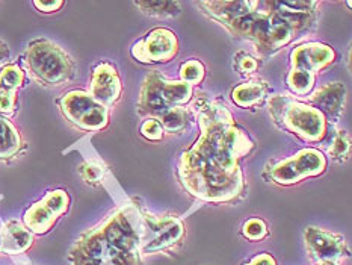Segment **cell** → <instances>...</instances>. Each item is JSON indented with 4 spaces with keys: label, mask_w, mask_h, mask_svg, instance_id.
<instances>
[{
    "label": "cell",
    "mask_w": 352,
    "mask_h": 265,
    "mask_svg": "<svg viewBox=\"0 0 352 265\" xmlns=\"http://www.w3.org/2000/svg\"><path fill=\"white\" fill-rule=\"evenodd\" d=\"M195 109L201 135L180 158V180L204 202H232L245 188L239 161L251 151L252 141L223 103L201 98Z\"/></svg>",
    "instance_id": "6da1fadb"
},
{
    "label": "cell",
    "mask_w": 352,
    "mask_h": 265,
    "mask_svg": "<svg viewBox=\"0 0 352 265\" xmlns=\"http://www.w3.org/2000/svg\"><path fill=\"white\" fill-rule=\"evenodd\" d=\"M144 238V214L126 204L83 233L70 250L73 265H140Z\"/></svg>",
    "instance_id": "7a4b0ae2"
},
{
    "label": "cell",
    "mask_w": 352,
    "mask_h": 265,
    "mask_svg": "<svg viewBox=\"0 0 352 265\" xmlns=\"http://www.w3.org/2000/svg\"><path fill=\"white\" fill-rule=\"evenodd\" d=\"M267 108L275 123L304 141H320L327 134V118L315 106L298 102L290 96H274L267 102Z\"/></svg>",
    "instance_id": "3957f363"
},
{
    "label": "cell",
    "mask_w": 352,
    "mask_h": 265,
    "mask_svg": "<svg viewBox=\"0 0 352 265\" xmlns=\"http://www.w3.org/2000/svg\"><path fill=\"white\" fill-rule=\"evenodd\" d=\"M226 28L234 36L247 38L257 45V49L270 55L292 40V29L285 21L275 17L270 11H251L227 23Z\"/></svg>",
    "instance_id": "277c9868"
},
{
    "label": "cell",
    "mask_w": 352,
    "mask_h": 265,
    "mask_svg": "<svg viewBox=\"0 0 352 265\" xmlns=\"http://www.w3.org/2000/svg\"><path fill=\"white\" fill-rule=\"evenodd\" d=\"M25 63L34 78L45 87H59L74 78V63L68 53L49 40L28 45Z\"/></svg>",
    "instance_id": "5b68a950"
},
{
    "label": "cell",
    "mask_w": 352,
    "mask_h": 265,
    "mask_svg": "<svg viewBox=\"0 0 352 265\" xmlns=\"http://www.w3.org/2000/svg\"><path fill=\"white\" fill-rule=\"evenodd\" d=\"M190 97L192 85L182 81H170L159 72H153L142 83L138 108L142 114L159 118L166 111L188 103Z\"/></svg>",
    "instance_id": "8992f818"
},
{
    "label": "cell",
    "mask_w": 352,
    "mask_h": 265,
    "mask_svg": "<svg viewBox=\"0 0 352 265\" xmlns=\"http://www.w3.org/2000/svg\"><path fill=\"white\" fill-rule=\"evenodd\" d=\"M59 106L65 118L83 131H100L108 125V108L94 100L87 91H70L60 98Z\"/></svg>",
    "instance_id": "52a82bcc"
},
{
    "label": "cell",
    "mask_w": 352,
    "mask_h": 265,
    "mask_svg": "<svg viewBox=\"0 0 352 265\" xmlns=\"http://www.w3.org/2000/svg\"><path fill=\"white\" fill-rule=\"evenodd\" d=\"M327 169V159L316 149H304L296 155L283 159L271 169V179L275 184L292 185L305 178L319 176Z\"/></svg>",
    "instance_id": "ba28073f"
},
{
    "label": "cell",
    "mask_w": 352,
    "mask_h": 265,
    "mask_svg": "<svg viewBox=\"0 0 352 265\" xmlns=\"http://www.w3.org/2000/svg\"><path fill=\"white\" fill-rule=\"evenodd\" d=\"M70 206V197L64 189H55L45 194L40 202L34 203L25 214V226L29 232L45 233L52 229L56 220L65 214Z\"/></svg>",
    "instance_id": "9c48e42d"
},
{
    "label": "cell",
    "mask_w": 352,
    "mask_h": 265,
    "mask_svg": "<svg viewBox=\"0 0 352 265\" xmlns=\"http://www.w3.org/2000/svg\"><path fill=\"white\" fill-rule=\"evenodd\" d=\"M179 52L177 36L170 29L157 28L132 47V55L140 63H168Z\"/></svg>",
    "instance_id": "30bf717a"
},
{
    "label": "cell",
    "mask_w": 352,
    "mask_h": 265,
    "mask_svg": "<svg viewBox=\"0 0 352 265\" xmlns=\"http://www.w3.org/2000/svg\"><path fill=\"white\" fill-rule=\"evenodd\" d=\"M185 232L179 218H153L144 215V238L141 253H156L174 246Z\"/></svg>",
    "instance_id": "8fae6325"
},
{
    "label": "cell",
    "mask_w": 352,
    "mask_h": 265,
    "mask_svg": "<svg viewBox=\"0 0 352 265\" xmlns=\"http://www.w3.org/2000/svg\"><path fill=\"white\" fill-rule=\"evenodd\" d=\"M122 91V83L118 76L117 68L112 64L102 63L98 64L94 72L93 78H91V87L89 94L91 97L97 100L104 108H109L116 103Z\"/></svg>",
    "instance_id": "7c38bea8"
},
{
    "label": "cell",
    "mask_w": 352,
    "mask_h": 265,
    "mask_svg": "<svg viewBox=\"0 0 352 265\" xmlns=\"http://www.w3.org/2000/svg\"><path fill=\"white\" fill-rule=\"evenodd\" d=\"M304 238L310 255L322 262L336 261L346 255L345 240L336 233L319 229V227H307Z\"/></svg>",
    "instance_id": "4fadbf2b"
},
{
    "label": "cell",
    "mask_w": 352,
    "mask_h": 265,
    "mask_svg": "<svg viewBox=\"0 0 352 265\" xmlns=\"http://www.w3.org/2000/svg\"><path fill=\"white\" fill-rule=\"evenodd\" d=\"M270 6L275 17L285 21L286 25L292 29V32L296 30L307 29L315 21V12L318 2H300V0H285V2H267L265 3Z\"/></svg>",
    "instance_id": "5bb4252c"
},
{
    "label": "cell",
    "mask_w": 352,
    "mask_h": 265,
    "mask_svg": "<svg viewBox=\"0 0 352 265\" xmlns=\"http://www.w3.org/2000/svg\"><path fill=\"white\" fill-rule=\"evenodd\" d=\"M336 58L334 50L330 45L322 43H307L298 47L290 55L292 70H301L311 74L324 70Z\"/></svg>",
    "instance_id": "9a60e30c"
},
{
    "label": "cell",
    "mask_w": 352,
    "mask_h": 265,
    "mask_svg": "<svg viewBox=\"0 0 352 265\" xmlns=\"http://www.w3.org/2000/svg\"><path fill=\"white\" fill-rule=\"evenodd\" d=\"M346 89L340 82L327 83L322 88H319L315 94L310 96L311 106L324 114V117L338 118L345 108Z\"/></svg>",
    "instance_id": "2e32d148"
},
{
    "label": "cell",
    "mask_w": 352,
    "mask_h": 265,
    "mask_svg": "<svg viewBox=\"0 0 352 265\" xmlns=\"http://www.w3.org/2000/svg\"><path fill=\"white\" fill-rule=\"evenodd\" d=\"M200 6L213 19H217L221 25L226 26L227 23L241 17V15L257 10L260 3L252 2V0H242V2H200Z\"/></svg>",
    "instance_id": "e0dca14e"
},
{
    "label": "cell",
    "mask_w": 352,
    "mask_h": 265,
    "mask_svg": "<svg viewBox=\"0 0 352 265\" xmlns=\"http://www.w3.org/2000/svg\"><path fill=\"white\" fill-rule=\"evenodd\" d=\"M32 233L19 222H10L0 235V250L5 253H23L32 244Z\"/></svg>",
    "instance_id": "ac0fdd59"
},
{
    "label": "cell",
    "mask_w": 352,
    "mask_h": 265,
    "mask_svg": "<svg viewBox=\"0 0 352 265\" xmlns=\"http://www.w3.org/2000/svg\"><path fill=\"white\" fill-rule=\"evenodd\" d=\"M23 149L21 136L10 120L0 116V159L8 161L17 156Z\"/></svg>",
    "instance_id": "d6986e66"
},
{
    "label": "cell",
    "mask_w": 352,
    "mask_h": 265,
    "mask_svg": "<svg viewBox=\"0 0 352 265\" xmlns=\"http://www.w3.org/2000/svg\"><path fill=\"white\" fill-rule=\"evenodd\" d=\"M267 96V87L265 82L260 81H252L242 83V85L236 87L233 89V100L237 106L241 108H251V106H256L265 100Z\"/></svg>",
    "instance_id": "ffe728a7"
},
{
    "label": "cell",
    "mask_w": 352,
    "mask_h": 265,
    "mask_svg": "<svg viewBox=\"0 0 352 265\" xmlns=\"http://www.w3.org/2000/svg\"><path fill=\"white\" fill-rule=\"evenodd\" d=\"M160 125H162L164 131L171 134L183 132L189 125V112L183 108V106H177L162 114L159 118H156Z\"/></svg>",
    "instance_id": "44dd1931"
},
{
    "label": "cell",
    "mask_w": 352,
    "mask_h": 265,
    "mask_svg": "<svg viewBox=\"0 0 352 265\" xmlns=\"http://www.w3.org/2000/svg\"><path fill=\"white\" fill-rule=\"evenodd\" d=\"M138 8H141L144 14L157 19L177 17L182 12L179 2H135Z\"/></svg>",
    "instance_id": "7402d4cb"
},
{
    "label": "cell",
    "mask_w": 352,
    "mask_h": 265,
    "mask_svg": "<svg viewBox=\"0 0 352 265\" xmlns=\"http://www.w3.org/2000/svg\"><path fill=\"white\" fill-rule=\"evenodd\" d=\"M313 85H315V74L301 70H292L287 74V87L295 94L307 96Z\"/></svg>",
    "instance_id": "603a6c76"
},
{
    "label": "cell",
    "mask_w": 352,
    "mask_h": 265,
    "mask_svg": "<svg viewBox=\"0 0 352 265\" xmlns=\"http://www.w3.org/2000/svg\"><path fill=\"white\" fill-rule=\"evenodd\" d=\"M25 83V72L19 65H8L0 72V88L15 91Z\"/></svg>",
    "instance_id": "cb8c5ba5"
},
{
    "label": "cell",
    "mask_w": 352,
    "mask_h": 265,
    "mask_svg": "<svg viewBox=\"0 0 352 265\" xmlns=\"http://www.w3.org/2000/svg\"><path fill=\"white\" fill-rule=\"evenodd\" d=\"M182 82H186L189 85L200 83L204 78V65L198 59H190L180 68Z\"/></svg>",
    "instance_id": "d4e9b609"
},
{
    "label": "cell",
    "mask_w": 352,
    "mask_h": 265,
    "mask_svg": "<svg viewBox=\"0 0 352 265\" xmlns=\"http://www.w3.org/2000/svg\"><path fill=\"white\" fill-rule=\"evenodd\" d=\"M330 155L338 159V161H343V159H346L349 156V151H351V138L348 132L345 131H339L336 134V136L333 138V142L330 146Z\"/></svg>",
    "instance_id": "484cf974"
},
{
    "label": "cell",
    "mask_w": 352,
    "mask_h": 265,
    "mask_svg": "<svg viewBox=\"0 0 352 265\" xmlns=\"http://www.w3.org/2000/svg\"><path fill=\"white\" fill-rule=\"evenodd\" d=\"M243 235L251 241L262 240L267 235V227H266L263 220L251 218L243 226Z\"/></svg>",
    "instance_id": "4316f807"
},
{
    "label": "cell",
    "mask_w": 352,
    "mask_h": 265,
    "mask_svg": "<svg viewBox=\"0 0 352 265\" xmlns=\"http://www.w3.org/2000/svg\"><path fill=\"white\" fill-rule=\"evenodd\" d=\"M80 174H82V178L88 182V184L96 185V184H98V182H102L104 169L97 162H85L80 165Z\"/></svg>",
    "instance_id": "83f0119b"
},
{
    "label": "cell",
    "mask_w": 352,
    "mask_h": 265,
    "mask_svg": "<svg viewBox=\"0 0 352 265\" xmlns=\"http://www.w3.org/2000/svg\"><path fill=\"white\" fill-rule=\"evenodd\" d=\"M164 127L159 123L156 118H150L147 121H144V125L141 127V134L145 136L147 140L157 141L164 136Z\"/></svg>",
    "instance_id": "f1b7e54d"
},
{
    "label": "cell",
    "mask_w": 352,
    "mask_h": 265,
    "mask_svg": "<svg viewBox=\"0 0 352 265\" xmlns=\"http://www.w3.org/2000/svg\"><path fill=\"white\" fill-rule=\"evenodd\" d=\"M234 65L237 70L243 74H250L252 72H256L258 67L256 58H252L251 55H247V53H241V55H237L236 61H234Z\"/></svg>",
    "instance_id": "f546056e"
},
{
    "label": "cell",
    "mask_w": 352,
    "mask_h": 265,
    "mask_svg": "<svg viewBox=\"0 0 352 265\" xmlns=\"http://www.w3.org/2000/svg\"><path fill=\"white\" fill-rule=\"evenodd\" d=\"M15 103H17V96L15 91H6L0 88V112L10 114L15 109Z\"/></svg>",
    "instance_id": "4dcf8cb0"
},
{
    "label": "cell",
    "mask_w": 352,
    "mask_h": 265,
    "mask_svg": "<svg viewBox=\"0 0 352 265\" xmlns=\"http://www.w3.org/2000/svg\"><path fill=\"white\" fill-rule=\"evenodd\" d=\"M36 10H40L41 12H55L58 11L59 8H63L64 2H60V0H55V2H44V0H36L34 2Z\"/></svg>",
    "instance_id": "1f68e13d"
},
{
    "label": "cell",
    "mask_w": 352,
    "mask_h": 265,
    "mask_svg": "<svg viewBox=\"0 0 352 265\" xmlns=\"http://www.w3.org/2000/svg\"><path fill=\"white\" fill-rule=\"evenodd\" d=\"M247 265H277V264H275V259L271 255L262 253L256 256L254 259H251V262H248Z\"/></svg>",
    "instance_id": "d6a6232c"
},
{
    "label": "cell",
    "mask_w": 352,
    "mask_h": 265,
    "mask_svg": "<svg viewBox=\"0 0 352 265\" xmlns=\"http://www.w3.org/2000/svg\"><path fill=\"white\" fill-rule=\"evenodd\" d=\"M8 59H10V47L5 41L0 40V64L6 63Z\"/></svg>",
    "instance_id": "836d02e7"
},
{
    "label": "cell",
    "mask_w": 352,
    "mask_h": 265,
    "mask_svg": "<svg viewBox=\"0 0 352 265\" xmlns=\"http://www.w3.org/2000/svg\"><path fill=\"white\" fill-rule=\"evenodd\" d=\"M320 265H338L334 261H324Z\"/></svg>",
    "instance_id": "e575fe53"
}]
</instances>
